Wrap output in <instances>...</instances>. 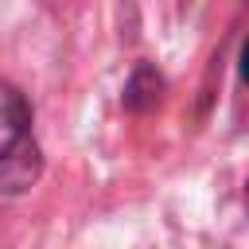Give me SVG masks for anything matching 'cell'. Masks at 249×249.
I'll return each mask as SVG.
<instances>
[{"instance_id": "obj_1", "label": "cell", "mask_w": 249, "mask_h": 249, "mask_svg": "<svg viewBox=\"0 0 249 249\" xmlns=\"http://www.w3.org/2000/svg\"><path fill=\"white\" fill-rule=\"evenodd\" d=\"M39 171H43V152L31 132L27 97L12 82H0V191L19 195L39 179Z\"/></svg>"}, {"instance_id": "obj_2", "label": "cell", "mask_w": 249, "mask_h": 249, "mask_svg": "<svg viewBox=\"0 0 249 249\" xmlns=\"http://www.w3.org/2000/svg\"><path fill=\"white\" fill-rule=\"evenodd\" d=\"M241 78L249 82V39H245V47H241Z\"/></svg>"}, {"instance_id": "obj_3", "label": "cell", "mask_w": 249, "mask_h": 249, "mask_svg": "<svg viewBox=\"0 0 249 249\" xmlns=\"http://www.w3.org/2000/svg\"><path fill=\"white\" fill-rule=\"evenodd\" d=\"M245 198H249V191H245Z\"/></svg>"}]
</instances>
